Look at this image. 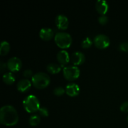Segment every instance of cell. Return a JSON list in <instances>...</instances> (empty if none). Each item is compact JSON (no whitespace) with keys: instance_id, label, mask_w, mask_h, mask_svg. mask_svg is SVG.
Segmentation results:
<instances>
[{"instance_id":"1","label":"cell","mask_w":128,"mask_h":128,"mask_svg":"<svg viewBox=\"0 0 128 128\" xmlns=\"http://www.w3.org/2000/svg\"><path fill=\"white\" fill-rule=\"evenodd\" d=\"M18 114L16 109L11 105H5L0 110V122L2 124L12 126L18 121Z\"/></svg>"},{"instance_id":"2","label":"cell","mask_w":128,"mask_h":128,"mask_svg":"<svg viewBox=\"0 0 128 128\" xmlns=\"http://www.w3.org/2000/svg\"><path fill=\"white\" fill-rule=\"evenodd\" d=\"M50 77L48 74L44 72H38L33 74L31 78V82L34 86L38 89H42L50 84Z\"/></svg>"},{"instance_id":"3","label":"cell","mask_w":128,"mask_h":128,"mask_svg":"<svg viewBox=\"0 0 128 128\" xmlns=\"http://www.w3.org/2000/svg\"><path fill=\"white\" fill-rule=\"evenodd\" d=\"M24 108L28 112H34L40 108V103L38 99L33 94L26 96L22 101Z\"/></svg>"},{"instance_id":"4","label":"cell","mask_w":128,"mask_h":128,"mask_svg":"<svg viewBox=\"0 0 128 128\" xmlns=\"http://www.w3.org/2000/svg\"><path fill=\"white\" fill-rule=\"evenodd\" d=\"M54 41L61 48H68L72 43V37L68 32L60 31L55 34Z\"/></svg>"},{"instance_id":"5","label":"cell","mask_w":128,"mask_h":128,"mask_svg":"<svg viewBox=\"0 0 128 128\" xmlns=\"http://www.w3.org/2000/svg\"><path fill=\"white\" fill-rule=\"evenodd\" d=\"M80 74V69L76 66H68L63 69L64 76L69 81H73L77 79Z\"/></svg>"},{"instance_id":"6","label":"cell","mask_w":128,"mask_h":128,"mask_svg":"<svg viewBox=\"0 0 128 128\" xmlns=\"http://www.w3.org/2000/svg\"><path fill=\"white\" fill-rule=\"evenodd\" d=\"M94 43L95 46L100 49L107 48L110 44V40L108 36L104 34H99L94 38Z\"/></svg>"},{"instance_id":"7","label":"cell","mask_w":128,"mask_h":128,"mask_svg":"<svg viewBox=\"0 0 128 128\" xmlns=\"http://www.w3.org/2000/svg\"><path fill=\"white\" fill-rule=\"evenodd\" d=\"M6 64L8 69L12 72L19 71L22 66V62L21 60L19 58L15 56L9 59Z\"/></svg>"},{"instance_id":"8","label":"cell","mask_w":128,"mask_h":128,"mask_svg":"<svg viewBox=\"0 0 128 128\" xmlns=\"http://www.w3.org/2000/svg\"><path fill=\"white\" fill-rule=\"evenodd\" d=\"M55 22H56V26L60 30H66L68 27V19L65 15L62 14L56 16L55 18Z\"/></svg>"},{"instance_id":"9","label":"cell","mask_w":128,"mask_h":128,"mask_svg":"<svg viewBox=\"0 0 128 128\" xmlns=\"http://www.w3.org/2000/svg\"><path fill=\"white\" fill-rule=\"evenodd\" d=\"M71 62H72L74 66L76 65H80L83 63L85 61V56L81 51H75L71 54L70 57Z\"/></svg>"},{"instance_id":"10","label":"cell","mask_w":128,"mask_h":128,"mask_svg":"<svg viewBox=\"0 0 128 128\" xmlns=\"http://www.w3.org/2000/svg\"><path fill=\"white\" fill-rule=\"evenodd\" d=\"M66 92L68 96L73 97L77 96L80 91V86L75 82H70L68 83L66 86Z\"/></svg>"},{"instance_id":"11","label":"cell","mask_w":128,"mask_h":128,"mask_svg":"<svg viewBox=\"0 0 128 128\" xmlns=\"http://www.w3.org/2000/svg\"><path fill=\"white\" fill-rule=\"evenodd\" d=\"M95 6L98 12L101 15L105 14L108 10V4L105 0H98Z\"/></svg>"},{"instance_id":"12","label":"cell","mask_w":128,"mask_h":128,"mask_svg":"<svg viewBox=\"0 0 128 128\" xmlns=\"http://www.w3.org/2000/svg\"><path fill=\"white\" fill-rule=\"evenodd\" d=\"M54 36V32L50 28H42L40 31V36L42 40L48 41Z\"/></svg>"},{"instance_id":"13","label":"cell","mask_w":128,"mask_h":128,"mask_svg":"<svg viewBox=\"0 0 128 128\" xmlns=\"http://www.w3.org/2000/svg\"><path fill=\"white\" fill-rule=\"evenodd\" d=\"M31 86V82L28 79H22L18 81L16 84L18 90L20 92H25L30 88Z\"/></svg>"},{"instance_id":"14","label":"cell","mask_w":128,"mask_h":128,"mask_svg":"<svg viewBox=\"0 0 128 128\" xmlns=\"http://www.w3.org/2000/svg\"><path fill=\"white\" fill-rule=\"evenodd\" d=\"M57 60L60 63L62 64H66L70 62V56L69 53L66 50H61L57 54Z\"/></svg>"},{"instance_id":"15","label":"cell","mask_w":128,"mask_h":128,"mask_svg":"<svg viewBox=\"0 0 128 128\" xmlns=\"http://www.w3.org/2000/svg\"><path fill=\"white\" fill-rule=\"evenodd\" d=\"M15 76L11 72H7L2 76V80L7 84H11L15 81Z\"/></svg>"},{"instance_id":"16","label":"cell","mask_w":128,"mask_h":128,"mask_svg":"<svg viewBox=\"0 0 128 128\" xmlns=\"http://www.w3.org/2000/svg\"><path fill=\"white\" fill-rule=\"evenodd\" d=\"M46 70L51 74H56L60 72L61 67L56 63H50L46 66Z\"/></svg>"},{"instance_id":"17","label":"cell","mask_w":128,"mask_h":128,"mask_svg":"<svg viewBox=\"0 0 128 128\" xmlns=\"http://www.w3.org/2000/svg\"><path fill=\"white\" fill-rule=\"evenodd\" d=\"M10 50V44L8 41H1V46H0V54L4 56L8 53Z\"/></svg>"},{"instance_id":"18","label":"cell","mask_w":128,"mask_h":128,"mask_svg":"<svg viewBox=\"0 0 128 128\" xmlns=\"http://www.w3.org/2000/svg\"><path fill=\"white\" fill-rule=\"evenodd\" d=\"M41 121V118L38 114H32L29 119V123L31 126H35L40 124Z\"/></svg>"},{"instance_id":"19","label":"cell","mask_w":128,"mask_h":128,"mask_svg":"<svg viewBox=\"0 0 128 128\" xmlns=\"http://www.w3.org/2000/svg\"><path fill=\"white\" fill-rule=\"evenodd\" d=\"M92 44V41L90 38L86 37L81 42V46L83 48H89Z\"/></svg>"},{"instance_id":"20","label":"cell","mask_w":128,"mask_h":128,"mask_svg":"<svg viewBox=\"0 0 128 128\" xmlns=\"http://www.w3.org/2000/svg\"><path fill=\"white\" fill-rule=\"evenodd\" d=\"M53 92L55 95L60 96H62V95L66 92V90H65L62 86H58V87L55 88L54 89Z\"/></svg>"},{"instance_id":"21","label":"cell","mask_w":128,"mask_h":128,"mask_svg":"<svg viewBox=\"0 0 128 128\" xmlns=\"http://www.w3.org/2000/svg\"><path fill=\"white\" fill-rule=\"evenodd\" d=\"M119 49L124 52H128V41L122 42L119 45Z\"/></svg>"},{"instance_id":"22","label":"cell","mask_w":128,"mask_h":128,"mask_svg":"<svg viewBox=\"0 0 128 128\" xmlns=\"http://www.w3.org/2000/svg\"><path fill=\"white\" fill-rule=\"evenodd\" d=\"M38 112L41 116H44V117H47L49 114L48 110L46 107H40L38 110Z\"/></svg>"},{"instance_id":"23","label":"cell","mask_w":128,"mask_h":128,"mask_svg":"<svg viewBox=\"0 0 128 128\" xmlns=\"http://www.w3.org/2000/svg\"><path fill=\"white\" fill-rule=\"evenodd\" d=\"M98 21L100 24H106L108 22V16H106L105 14L101 15L100 16H99Z\"/></svg>"},{"instance_id":"24","label":"cell","mask_w":128,"mask_h":128,"mask_svg":"<svg viewBox=\"0 0 128 128\" xmlns=\"http://www.w3.org/2000/svg\"><path fill=\"white\" fill-rule=\"evenodd\" d=\"M120 110L124 112H128V101H124L120 106Z\"/></svg>"},{"instance_id":"25","label":"cell","mask_w":128,"mask_h":128,"mask_svg":"<svg viewBox=\"0 0 128 128\" xmlns=\"http://www.w3.org/2000/svg\"><path fill=\"white\" fill-rule=\"evenodd\" d=\"M23 75L24 76H25L26 78H30V77H32L33 76V74H32V71H31V70H24L23 71Z\"/></svg>"},{"instance_id":"26","label":"cell","mask_w":128,"mask_h":128,"mask_svg":"<svg viewBox=\"0 0 128 128\" xmlns=\"http://www.w3.org/2000/svg\"><path fill=\"white\" fill-rule=\"evenodd\" d=\"M6 66H7V64H6L5 62H3L2 61L0 62V70H1V72H2L6 70Z\"/></svg>"},{"instance_id":"27","label":"cell","mask_w":128,"mask_h":128,"mask_svg":"<svg viewBox=\"0 0 128 128\" xmlns=\"http://www.w3.org/2000/svg\"><path fill=\"white\" fill-rule=\"evenodd\" d=\"M127 122H128V116H127Z\"/></svg>"}]
</instances>
